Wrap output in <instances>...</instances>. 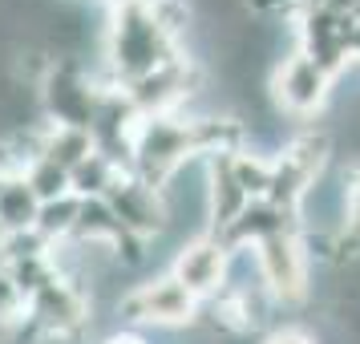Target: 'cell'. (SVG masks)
<instances>
[{"instance_id": "6da1fadb", "label": "cell", "mask_w": 360, "mask_h": 344, "mask_svg": "<svg viewBox=\"0 0 360 344\" xmlns=\"http://www.w3.org/2000/svg\"><path fill=\"white\" fill-rule=\"evenodd\" d=\"M174 57H182L179 37L158 20L150 4L114 8L105 25V82L110 85L122 89L126 82H138L154 69L170 65Z\"/></svg>"}, {"instance_id": "7a4b0ae2", "label": "cell", "mask_w": 360, "mask_h": 344, "mask_svg": "<svg viewBox=\"0 0 360 344\" xmlns=\"http://www.w3.org/2000/svg\"><path fill=\"white\" fill-rule=\"evenodd\" d=\"M191 163H198L195 114H154L138 122L130 146V174L166 191Z\"/></svg>"}, {"instance_id": "3957f363", "label": "cell", "mask_w": 360, "mask_h": 344, "mask_svg": "<svg viewBox=\"0 0 360 344\" xmlns=\"http://www.w3.org/2000/svg\"><path fill=\"white\" fill-rule=\"evenodd\" d=\"M89 312H94V300L85 292V284L65 272H57L45 288L29 295V324L49 344H73L94 320Z\"/></svg>"}, {"instance_id": "277c9868", "label": "cell", "mask_w": 360, "mask_h": 344, "mask_svg": "<svg viewBox=\"0 0 360 344\" xmlns=\"http://www.w3.org/2000/svg\"><path fill=\"white\" fill-rule=\"evenodd\" d=\"M328 158H332V138L316 130L295 134L288 146L271 158V203L283 211L300 215V203L308 198V191L324 179Z\"/></svg>"}, {"instance_id": "5b68a950", "label": "cell", "mask_w": 360, "mask_h": 344, "mask_svg": "<svg viewBox=\"0 0 360 344\" xmlns=\"http://www.w3.org/2000/svg\"><path fill=\"white\" fill-rule=\"evenodd\" d=\"M117 316L126 324H154V328H191L202 316V304L195 295L182 288L179 279L170 276H154V279H142L122 292L117 300Z\"/></svg>"}, {"instance_id": "8992f818", "label": "cell", "mask_w": 360, "mask_h": 344, "mask_svg": "<svg viewBox=\"0 0 360 344\" xmlns=\"http://www.w3.org/2000/svg\"><path fill=\"white\" fill-rule=\"evenodd\" d=\"M255 251V272H259V284L267 288V295L292 308V304H304L308 300V243L300 231H283V235H271L263 239Z\"/></svg>"}, {"instance_id": "52a82bcc", "label": "cell", "mask_w": 360, "mask_h": 344, "mask_svg": "<svg viewBox=\"0 0 360 344\" xmlns=\"http://www.w3.org/2000/svg\"><path fill=\"white\" fill-rule=\"evenodd\" d=\"M231 272H235V251L219 235H211V231H202L195 239L179 243L174 263H170V276L179 279L198 304H207V300L227 292Z\"/></svg>"}, {"instance_id": "ba28073f", "label": "cell", "mask_w": 360, "mask_h": 344, "mask_svg": "<svg viewBox=\"0 0 360 344\" xmlns=\"http://www.w3.org/2000/svg\"><path fill=\"white\" fill-rule=\"evenodd\" d=\"M332 82H336V77L324 73L308 53L292 49L288 57H279V65L271 69L267 89H271V101H276L288 117H316L328 106Z\"/></svg>"}, {"instance_id": "9c48e42d", "label": "cell", "mask_w": 360, "mask_h": 344, "mask_svg": "<svg viewBox=\"0 0 360 344\" xmlns=\"http://www.w3.org/2000/svg\"><path fill=\"white\" fill-rule=\"evenodd\" d=\"M105 203H110V211L117 215V223L126 235L134 239H154V235H162L170 227V211H166V195L158 186H150L142 182L138 174L130 170H122L117 182L105 191Z\"/></svg>"}, {"instance_id": "30bf717a", "label": "cell", "mask_w": 360, "mask_h": 344, "mask_svg": "<svg viewBox=\"0 0 360 344\" xmlns=\"http://www.w3.org/2000/svg\"><path fill=\"white\" fill-rule=\"evenodd\" d=\"M247 203L251 198L243 195V186L231 174V154L207 158V219H211V235H223L247 211Z\"/></svg>"}, {"instance_id": "8fae6325", "label": "cell", "mask_w": 360, "mask_h": 344, "mask_svg": "<svg viewBox=\"0 0 360 344\" xmlns=\"http://www.w3.org/2000/svg\"><path fill=\"white\" fill-rule=\"evenodd\" d=\"M94 150H98V142H94V134L85 130V126H53V122H45V126H41V138H37V154L49 158V163H57L61 170H69V174H73Z\"/></svg>"}, {"instance_id": "7c38bea8", "label": "cell", "mask_w": 360, "mask_h": 344, "mask_svg": "<svg viewBox=\"0 0 360 344\" xmlns=\"http://www.w3.org/2000/svg\"><path fill=\"white\" fill-rule=\"evenodd\" d=\"M37 211H41V198L33 195V186L25 182V174L0 182V227L8 235H25L37 227Z\"/></svg>"}, {"instance_id": "4fadbf2b", "label": "cell", "mask_w": 360, "mask_h": 344, "mask_svg": "<svg viewBox=\"0 0 360 344\" xmlns=\"http://www.w3.org/2000/svg\"><path fill=\"white\" fill-rule=\"evenodd\" d=\"M77 215H82V198L77 195H65V198H53V203H41L37 211V235L45 239L49 247H61L73 239L77 231Z\"/></svg>"}, {"instance_id": "5bb4252c", "label": "cell", "mask_w": 360, "mask_h": 344, "mask_svg": "<svg viewBox=\"0 0 360 344\" xmlns=\"http://www.w3.org/2000/svg\"><path fill=\"white\" fill-rule=\"evenodd\" d=\"M117 174H122V166H117L114 158H105L101 150H94V154L69 174V186H73L77 198H105V191L117 182Z\"/></svg>"}, {"instance_id": "9a60e30c", "label": "cell", "mask_w": 360, "mask_h": 344, "mask_svg": "<svg viewBox=\"0 0 360 344\" xmlns=\"http://www.w3.org/2000/svg\"><path fill=\"white\" fill-rule=\"evenodd\" d=\"M348 195H344V227L336 231V260L360 255V163L344 166Z\"/></svg>"}, {"instance_id": "2e32d148", "label": "cell", "mask_w": 360, "mask_h": 344, "mask_svg": "<svg viewBox=\"0 0 360 344\" xmlns=\"http://www.w3.org/2000/svg\"><path fill=\"white\" fill-rule=\"evenodd\" d=\"M231 174L235 182L243 186L247 198H267L271 195V158L259 154V150H239V154H231Z\"/></svg>"}, {"instance_id": "e0dca14e", "label": "cell", "mask_w": 360, "mask_h": 344, "mask_svg": "<svg viewBox=\"0 0 360 344\" xmlns=\"http://www.w3.org/2000/svg\"><path fill=\"white\" fill-rule=\"evenodd\" d=\"M25 182L33 186V195L41 198V203H53V198L73 195V186H69V170H61L57 163L41 158V154H37L33 163L25 166Z\"/></svg>"}, {"instance_id": "ac0fdd59", "label": "cell", "mask_w": 360, "mask_h": 344, "mask_svg": "<svg viewBox=\"0 0 360 344\" xmlns=\"http://www.w3.org/2000/svg\"><path fill=\"white\" fill-rule=\"evenodd\" d=\"M259 344H320V336H311L308 328H300V324H279Z\"/></svg>"}, {"instance_id": "d6986e66", "label": "cell", "mask_w": 360, "mask_h": 344, "mask_svg": "<svg viewBox=\"0 0 360 344\" xmlns=\"http://www.w3.org/2000/svg\"><path fill=\"white\" fill-rule=\"evenodd\" d=\"M344 49H348V61H360V8L348 13V25H344Z\"/></svg>"}, {"instance_id": "ffe728a7", "label": "cell", "mask_w": 360, "mask_h": 344, "mask_svg": "<svg viewBox=\"0 0 360 344\" xmlns=\"http://www.w3.org/2000/svg\"><path fill=\"white\" fill-rule=\"evenodd\" d=\"M101 344H146V336H138V332H126V328H122V332H110Z\"/></svg>"}, {"instance_id": "44dd1931", "label": "cell", "mask_w": 360, "mask_h": 344, "mask_svg": "<svg viewBox=\"0 0 360 344\" xmlns=\"http://www.w3.org/2000/svg\"><path fill=\"white\" fill-rule=\"evenodd\" d=\"M4 247H8V231L0 227V267H4Z\"/></svg>"}, {"instance_id": "7402d4cb", "label": "cell", "mask_w": 360, "mask_h": 344, "mask_svg": "<svg viewBox=\"0 0 360 344\" xmlns=\"http://www.w3.org/2000/svg\"><path fill=\"white\" fill-rule=\"evenodd\" d=\"M0 182H4V179H0Z\"/></svg>"}]
</instances>
